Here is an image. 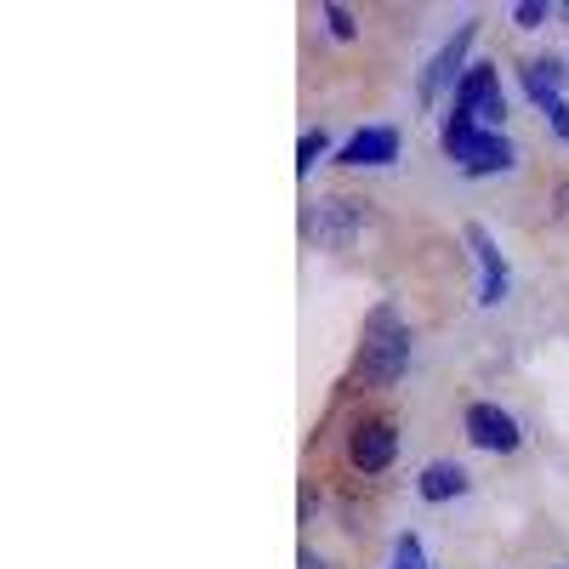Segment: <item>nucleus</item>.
<instances>
[{
	"label": "nucleus",
	"instance_id": "f03ea898",
	"mask_svg": "<svg viewBox=\"0 0 569 569\" xmlns=\"http://www.w3.org/2000/svg\"><path fill=\"white\" fill-rule=\"evenodd\" d=\"M359 365H365L370 382H382V388L405 376V365H410V330H405V319H399L393 308H376V313H370Z\"/></svg>",
	"mask_w": 569,
	"mask_h": 569
},
{
	"label": "nucleus",
	"instance_id": "7ed1b4c3",
	"mask_svg": "<svg viewBox=\"0 0 569 569\" xmlns=\"http://www.w3.org/2000/svg\"><path fill=\"white\" fill-rule=\"evenodd\" d=\"M456 114L479 120L485 131H496V126L507 120V91H501V74H496L490 63H472V69L461 74V86H456Z\"/></svg>",
	"mask_w": 569,
	"mask_h": 569
},
{
	"label": "nucleus",
	"instance_id": "a211bd4d",
	"mask_svg": "<svg viewBox=\"0 0 569 569\" xmlns=\"http://www.w3.org/2000/svg\"><path fill=\"white\" fill-rule=\"evenodd\" d=\"M558 211H563V217H569V182H563V188H558Z\"/></svg>",
	"mask_w": 569,
	"mask_h": 569
},
{
	"label": "nucleus",
	"instance_id": "1a4fd4ad",
	"mask_svg": "<svg viewBox=\"0 0 569 569\" xmlns=\"http://www.w3.org/2000/svg\"><path fill=\"white\" fill-rule=\"evenodd\" d=\"M518 74H525V91H530V98H536L541 109L563 103V74H569V69H563L558 58H530Z\"/></svg>",
	"mask_w": 569,
	"mask_h": 569
},
{
	"label": "nucleus",
	"instance_id": "f3484780",
	"mask_svg": "<svg viewBox=\"0 0 569 569\" xmlns=\"http://www.w3.org/2000/svg\"><path fill=\"white\" fill-rule=\"evenodd\" d=\"M302 569H330L325 558H313V552H302Z\"/></svg>",
	"mask_w": 569,
	"mask_h": 569
},
{
	"label": "nucleus",
	"instance_id": "39448f33",
	"mask_svg": "<svg viewBox=\"0 0 569 569\" xmlns=\"http://www.w3.org/2000/svg\"><path fill=\"white\" fill-rule=\"evenodd\" d=\"M399 450V433H393V421H359L353 427V439H348V461L365 467V472H382Z\"/></svg>",
	"mask_w": 569,
	"mask_h": 569
},
{
	"label": "nucleus",
	"instance_id": "f257e3e1",
	"mask_svg": "<svg viewBox=\"0 0 569 569\" xmlns=\"http://www.w3.org/2000/svg\"><path fill=\"white\" fill-rule=\"evenodd\" d=\"M445 154H450L461 171H472V177H490V171H512V166H518L512 142H507L501 131H485L479 120H467V114H456V109H450V120H445Z\"/></svg>",
	"mask_w": 569,
	"mask_h": 569
},
{
	"label": "nucleus",
	"instance_id": "20e7f679",
	"mask_svg": "<svg viewBox=\"0 0 569 569\" xmlns=\"http://www.w3.org/2000/svg\"><path fill=\"white\" fill-rule=\"evenodd\" d=\"M467 439L479 445V450H518V421L501 410V405H467Z\"/></svg>",
	"mask_w": 569,
	"mask_h": 569
},
{
	"label": "nucleus",
	"instance_id": "6e6552de",
	"mask_svg": "<svg viewBox=\"0 0 569 569\" xmlns=\"http://www.w3.org/2000/svg\"><path fill=\"white\" fill-rule=\"evenodd\" d=\"M467 246H472V257H479V268H485V297H479V302H501V297H507V262H501V251H496V240H490V228L472 222V228H467Z\"/></svg>",
	"mask_w": 569,
	"mask_h": 569
},
{
	"label": "nucleus",
	"instance_id": "dca6fc26",
	"mask_svg": "<svg viewBox=\"0 0 569 569\" xmlns=\"http://www.w3.org/2000/svg\"><path fill=\"white\" fill-rule=\"evenodd\" d=\"M547 114H552V131H558V137L569 142V103H552Z\"/></svg>",
	"mask_w": 569,
	"mask_h": 569
},
{
	"label": "nucleus",
	"instance_id": "2eb2a0df",
	"mask_svg": "<svg viewBox=\"0 0 569 569\" xmlns=\"http://www.w3.org/2000/svg\"><path fill=\"white\" fill-rule=\"evenodd\" d=\"M512 18H518V23H525V29H536V23H547V7H536V0H530V7H518Z\"/></svg>",
	"mask_w": 569,
	"mask_h": 569
},
{
	"label": "nucleus",
	"instance_id": "6ab92c4d",
	"mask_svg": "<svg viewBox=\"0 0 569 569\" xmlns=\"http://www.w3.org/2000/svg\"><path fill=\"white\" fill-rule=\"evenodd\" d=\"M563 569H569V563H563Z\"/></svg>",
	"mask_w": 569,
	"mask_h": 569
},
{
	"label": "nucleus",
	"instance_id": "9b49d317",
	"mask_svg": "<svg viewBox=\"0 0 569 569\" xmlns=\"http://www.w3.org/2000/svg\"><path fill=\"white\" fill-rule=\"evenodd\" d=\"M416 490H421L427 501H450V496H461V490H467V467H461V461H427Z\"/></svg>",
	"mask_w": 569,
	"mask_h": 569
},
{
	"label": "nucleus",
	"instance_id": "0eeeda50",
	"mask_svg": "<svg viewBox=\"0 0 569 569\" xmlns=\"http://www.w3.org/2000/svg\"><path fill=\"white\" fill-rule=\"evenodd\" d=\"M393 160H399V131L393 126H365L342 149V166H393Z\"/></svg>",
	"mask_w": 569,
	"mask_h": 569
},
{
	"label": "nucleus",
	"instance_id": "f8f14e48",
	"mask_svg": "<svg viewBox=\"0 0 569 569\" xmlns=\"http://www.w3.org/2000/svg\"><path fill=\"white\" fill-rule=\"evenodd\" d=\"M388 569H427V558H421L416 536H399V547H393V563H388Z\"/></svg>",
	"mask_w": 569,
	"mask_h": 569
},
{
	"label": "nucleus",
	"instance_id": "4468645a",
	"mask_svg": "<svg viewBox=\"0 0 569 569\" xmlns=\"http://www.w3.org/2000/svg\"><path fill=\"white\" fill-rule=\"evenodd\" d=\"M319 154H325V131H308V137H302V160H297V171H302V177H308V171H313V160H319Z\"/></svg>",
	"mask_w": 569,
	"mask_h": 569
},
{
	"label": "nucleus",
	"instance_id": "423d86ee",
	"mask_svg": "<svg viewBox=\"0 0 569 569\" xmlns=\"http://www.w3.org/2000/svg\"><path fill=\"white\" fill-rule=\"evenodd\" d=\"M359 222H365V200H325L319 217H313V233H319V246L348 251L353 233H359Z\"/></svg>",
	"mask_w": 569,
	"mask_h": 569
},
{
	"label": "nucleus",
	"instance_id": "ddd939ff",
	"mask_svg": "<svg viewBox=\"0 0 569 569\" xmlns=\"http://www.w3.org/2000/svg\"><path fill=\"white\" fill-rule=\"evenodd\" d=\"M325 23H330V34H337V40H353V12L348 7H325Z\"/></svg>",
	"mask_w": 569,
	"mask_h": 569
},
{
	"label": "nucleus",
	"instance_id": "9d476101",
	"mask_svg": "<svg viewBox=\"0 0 569 569\" xmlns=\"http://www.w3.org/2000/svg\"><path fill=\"white\" fill-rule=\"evenodd\" d=\"M472 34H479V23H461V29H456V40H450L445 52L433 58V69L421 74V98H433V91H439L445 80H456V69H461V58H467V46H472Z\"/></svg>",
	"mask_w": 569,
	"mask_h": 569
}]
</instances>
